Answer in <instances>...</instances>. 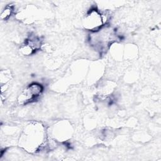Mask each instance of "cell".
<instances>
[{"label":"cell","instance_id":"obj_1","mask_svg":"<svg viewBox=\"0 0 161 161\" xmlns=\"http://www.w3.org/2000/svg\"><path fill=\"white\" fill-rule=\"evenodd\" d=\"M45 131L40 124L33 123L25 128L19 140V145L29 152H36L43 146Z\"/></svg>","mask_w":161,"mask_h":161},{"label":"cell","instance_id":"obj_2","mask_svg":"<svg viewBox=\"0 0 161 161\" xmlns=\"http://www.w3.org/2000/svg\"><path fill=\"white\" fill-rule=\"evenodd\" d=\"M116 34L113 29L104 26L97 31L91 32L89 42L96 50L102 52L107 50L116 40Z\"/></svg>","mask_w":161,"mask_h":161},{"label":"cell","instance_id":"obj_3","mask_svg":"<svg viewBox=\"0 0 161 161\" xmlns=\"http://www.w3.org/2000/svg\"><path fill=\"white\" fill-rule=\"evenodd\" d=\"M108 21V15L96 8H92L87 13L84 20V27L91 32L97 31L104 27Z\"/></svg>","mask_w":161,"mask_h":161},{"label":"cell","instance_id":"obj_4","mask_svg":"<svg viewBox=\"0 0 161 161\" xmlns=\"http://www.w3.org/2000/svg\"><path fill=\"white\" fill-rule=\"evenodd\" d=\"M43 91V87L42 84L36 82L32 83L20 92L18 97V102L21 105L33 103L40 96Z\"/></svg>","mask_w":161,"mask_h":161},{"label":"cell","instance_id":"obj_5","mask_svg":"<svg viewBox=\"0 0 161 161\" xmlns=\"http://www.w3.org/2000/svg\"><path fill=\"white\" fill-rule=\"evenodd\" d=\"M41 41L35 36H31L26 39L24 44L20 48V51L23 55H31L40 48Z\"/></svg>","mask_w":161,"mask_h":161},{"label":"cell","instance_id":"obj_6","mask_svg":"<svg viewBox=\"0 0 161 161\" xmlns=\"http://www.w3.org/2000/svg\"><path fill=\"white\" fill-rule=\"evenodd\" d=\"M14 10V7L12 5H8L6 6L4 9L3 10L1 14V18L3 20L8 19L13 14Z\"/></svg>","mask_w":161,"mask_h":161}]
</instances>
